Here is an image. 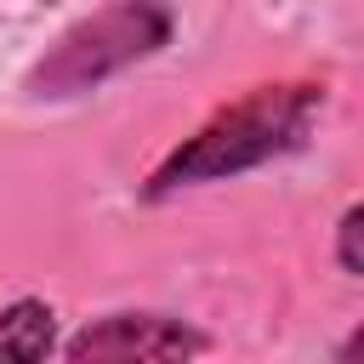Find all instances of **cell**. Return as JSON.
<instances>
[{
  "label": "cell",
  "instance_id": "4",
  "mask_svg": "<svg viewBox=\"0 0 364 364\" xmlns=\"http://www.w3.org/2000/svg\"><path fill=\"white\" fill-rule=\"evenodd\" d=\"M46 353H57V313H51L46 301H34V296L11 301V307L0 313V358L34 364V358H46Z\"/></svg>",
  "mask_w": 364,
  "mask_h": 364
},
{
  "label": "cell",
  "instance_id": "1",
  "mask_svg": "<svg viewBox=\"0 0 364 364\" xmlns=\"http://www.w3.org/2000/svg\"><path fill=\"white\" fill-rule=\"evenodd\" d=\"M324 114V85L318 80H273L250 85L245 97L222 102L193 136H182L142 182V199H171L182 188L205 182H233L267 159H284L307 142L313 119Z\"/></svg>",
  "mask_w": 364,
  "mask_h": 364
},
{
  "label": "cell",
  "instance_id": "3",
  "mask_svg": "<svg viewBox=\"0 0 364 364\" xmlns=\"http://www.w3.org/2000/svg\"><path fill=\"white\" fill-rule=\"evenodd\" d=\"M205 330L171 318V313H108L63 341V358H193L205 353Z\"/></svg>",
  "mask_w": 364,
  "mask_h": 364
},
{
  "label": "cell",
  "instance_id": "2",
  "mask_svg": "<svg viewBox=\"0 0 364 364\" xmlns=\"http://www.w3.org/2000/svg\"><path fill=\"white\" fill-rule=\"evenodd\" d=\"M171 28L176 23L159 0H114V6L91 11L85 23H74L68 34H57V46L28 68V91L34 97H80V91L102 85L108 74L171 46Z\"/></svg>",
  "mask_w": 364,
  "mask_h": 364
},
{
  "label": "cell",
  "instance_id": "5",
  "mask_svg": "<svg viewBox=\"0 0 364 364\" xmlns=\"http://www.w3.org/2000/svg\"><path fill=\"white\" fill-rule=\"evenodd\" d=\"M358 228H364V210H358V205H347V210H341V222H336V256H341V273H347V279H358V273H364Z\"/></svg>",
  "mask_w": 364,
  "mask_h": 364
}]
</instances>
